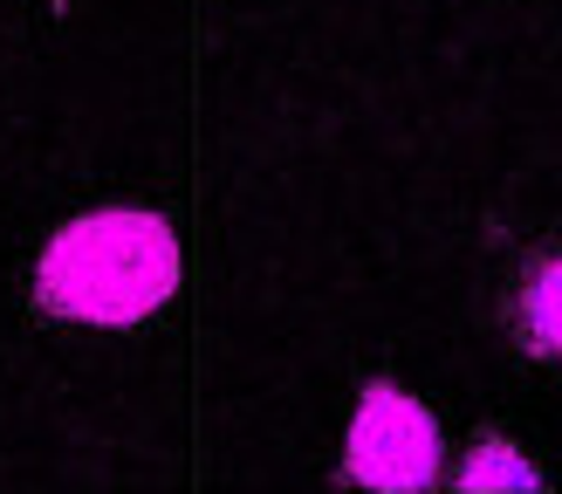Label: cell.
<instances>
[{
  "label": "cell",
  "mask_w": 562,
  "mask_h": 494,
  "mask_svg": "<svg viewBox=\"0 0 562 494\" xmlns=\"http://www.w3.org/2000/svg\"><path fill=\"white\" fill-rule=\"evenodd\" d=\"M179 289V234L145 206L69 220L35 261V310L63 323H145Z\"/></svg>",
  "instance_id": "cell-1"
},
{
  "label": "cell",
  "mask_w": 562,
  "mask_h": 494,
  "mask_svg": "<svg viewBox=\"0 0 562 494\" xmlns=\"http://www.w3.org/2000/svg\"><path fill=\"white\" fill-rule=\"evenodd\" d=\"M439 419L418 405L405 384H363V398L350 412V439H344V481L378 487V494H418L439 481Z\"/></svg>",
  "instance_id": "cell-2"
},
{
  "label": "cell",
  "mask_w": 562,
  "mask_h": 494,
  "mask_svg": "<svg viewBox=\"0 0 562 494\" xmlns=\"http://www.w3.org/2000/svg\"><path fill=\"white\" fill-rule=\"evenodd\" d=\"M508 329L536 364H562V240L521 268V282L508 295Z\"/></svg>",
  "instance_id": "cell-3"
},
{
  "label": "cell",
  "mask_w": 562,
  "mask_h": 494,
  "mask_svg": "<svg viewBox=\"0 0 562 494\" xmlns=\"http://www.w3.org/2000/svg\"><path fill=\"white\" fill-rule=\"evenodd\" d=\"M453 487L460 494H528V487H542V474H536V460H528L508 433H481L460 453Z\"/></svg>",
  "instance_id": "cell-4"
}]
</instances>
